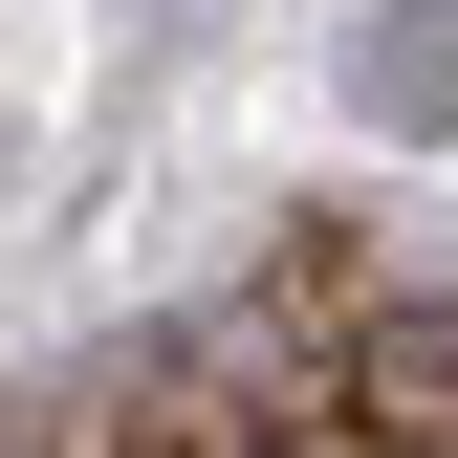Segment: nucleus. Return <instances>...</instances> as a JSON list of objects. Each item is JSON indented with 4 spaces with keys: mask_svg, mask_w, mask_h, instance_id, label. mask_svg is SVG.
<instances>
[{
    "mask_svg": "<svg viewBox=\"0 0 458 458\" xmlns=\"http://www.w3.org/2000/svg\"><path fill=\"white\" fill-rule=\"evenodd\" d=\"M327 437H350V458H458V284L350 306V350H327Z\"/></svg>",
    "mask_w": 458,
    "mask_h": 458,
    "instance_id": "obj_1",
    "label": "nucleus"
},
{
    "mask_svg": "<svg viewBox=\"0 0 458 458\" xmlns=\"http://www.w3.org/2000/svg\"><path fill=\"white\" fill-rule=\"evenodd\" d=\"M350 88L393 109V131H458V44H393V22H371V44H350Z\"/></svg>",
    "mask_w": 458,
    "mask_h": 458,
    "instance_id": "obj_2",
    "label": "nucleus"
}]
</instances>
